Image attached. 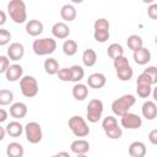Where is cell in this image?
Returning <instances> with one entry per match:
<instances>
[{"mask_svg": "<svg viewBox=\"0 0 157 157\" xmlns=\"http://www.w3.org/2000/svg\"><path fill=\"white\" fill-rule=\"evenodd\" d=\"M23 76V69L20 64H12L7 67L5 71V77L9 82H16L20 81V78Z\"/></svg>", "mask_w": 157, "mask_h": 157, "instance_id": "11", "label": "cell"}, {"mask_svg": "<svg viewBox=\"0 0 157 157\" xmlns=\"http://www.w3.org/2000/svg\"><path fill=\"white\" fill-rule=\"evenodd\" d=\"M6 134L10 135L11 137H18L22 135L23 132V126L20 121L17 120H13V121H10L7 125H6Z\"/></svg>", "mask_w": 157, "mask_h": 157, "instance_id": "21", "label": "cell"}, {"mask_svg": "<svg viewBox=\"0 0 157 157\" xmlns=\"http://www.w3.org/2000/svg\"><path fill=\"white\" fill-rule=\"evenodd\" d=\"M52 34L56 39H65L70 34V28L65 22H56L52 27Z\"/></svg>", "mask_w": 157, "mask_h": 157, "instance_id": "14", "label": "cell"}, {"mask_svg": "<svg viewBox=\"0 0 157 157\" xmlns=\"http://www.w3.org/2000/svg\"><path fill=\"white\" fill-rule=\"evenodd\" d=\"M44 70L48 75H56L59 70V63L54 58H48L44 61Z\"/></svg>", "mask_w": 157, "mask_h": 157, "instance_id": "25", "label": "cell"}, {"mask_svg": "<svg viewBox=\"0 0 157 157\" xmlns=\"http://www.w3.org/2000/svg\"><path fill=\"white\" fill-rule=\"evenodd\" d=\"M20 90H21V93L27 98L36 97L39 91L37 78L31 75L22 76L20 78Z\"/></svg>", "mask_w": 157, "mask_h": 157, "instance_id": "4", "label": "cell"}, {"mask_svg": "<svg viewBox=\"0 0 157 157\" xmlns=\"http://www.w3.org/2000/svg\"><path fill=\"white\" fill-rule=\"evenodd\" d=\"M120 124L123 128L129 129V130H135V129H140L142 125V119L135 114V113H125L124 115L120 117Z\"/></svg>", "mask_w": 157, "mask_h": 157, "instance_id": "8", "label": "cell"}, {"mask_svg": "<svg viewBox=\"0 0 157 157\" xmlns=\"http://www.w3.org/2000/svg\"><path fill=\"white\" fill-rule=\"evenodd\" d=\"M10 66V59L7 55H0V74H5Z\"/></svg>", "mask_w": 157, "mask_h": 157, "instance_id": "41", "label": "cell"}, {"mask_svg": "<svg viewBox=\"0 0 157 157\" xmlns=\"http://www.w3.org/2000/svg\"><path fill=\"white\" fill-rule=\"evenodd\" d=\"M126 44H128L129 49H131V50L134 52V50H136V49H139V48H141V47L144 45V40H142V38H141L140 36H137V34H131V36L128 37Z\"/></svg>", "mask_w": 157, "mask_h": 157, "instance_id": "26", "label": "cell"}, {"mask_svg": "<svg viewBox=\"0 0 157 157\" xmlns=\"http://www.w3.org/2000/svg\"><path fill=\"white\" fill-rule=\"evenodd\" d=\"M147 16L151 20H156L157 18V4L156 2H152V4L148 5V7H147Z\"/></svg>", "mask_w": 157, "mask_h": 157, "instance_id": "42", "label": "cell"}, {"mask_svg": "<svg viewBox=\"0 0 157 157\" xmlns=\"http://www.w3.org/2000/svg\"><path fill=\"white\" fill-rule=\"evenodd\" d=\"M26 33L31 37H38L43 33L44 26L39 20H29L26 23Z\"/></svg>", "mask_w": 157, "mask_h": 157, "instance_id": "15", "label": "cell"}, {"mask_svg": "<svg viewBox=\"0 0 157 157\" xmlns=\"http://www.w3.org/2000/svg\"><path fill=\"white\" fill-rule=\"evenodd\" d=\"M70 71H71V81L75 83L80 82L85 76V70L80 65H72L70 67Z\"/></svg>", "mask_w": 157, "mask_h": 157, "instance_id": "30", "label": "cell"}, {"mask_svg": "<svg viewBox=\"0 0 157 157\" xmlns=\"http://www.w3.org/2000/svg\"><path fill=\"white\" fill-rule=\"evenodd\" d=\"M132 58L137 65H146L151 61V52L142 45L141 48L132 52Z\"/></svg>", "mask_w": 157, "mask_h": 157, "instance_id": "10", "label": "cell"}, {"mask_svg": "<svg viewBox=\"0 0 157 157\" xmlns=\"http://www.w3.org/2000/svg\"><path fill=\"white\" fill-rule=\"evenodd\" d=\"M7 12L15 23H25L27 20V7L22 0H10L7 4Z\"/></svg>", "mask_w": 157, "mask_h": 157, "instance_id": "1", "label": "cell"}, {"mask_svg": "<svg viewBox=\"0 0 157 157\" xmlns=\"http://www.w3.org/2000/svg\"><path fill=\"white\" fill-rule=\"evenodd\" d=\"M144 72H146L150 76V78L152 80V83L153 85L157 83V67L156 66H148L147 69L144 70Z\"/></svg>", "mask_w": 157, "mask_h": 157, "instance_id": "39", "label": "cell"}, {"mask_svg": "<svg viewBox=\"0 0 157 157\" xmlns=\"http://www.w3.org/2000/svg\"><path fill=\"white\" fill-rule=\"evenodd\" d=\"M67 125L76 137H86L90 134V128L81 115H72L69 119Z\"/></svg>", "mask_w": 157, "mask_h": 157, "instance_id": "5", "label": "cell"}, {"mask_svg": "<svg viewBox=\"0 0 157 157\" xmlns=\"http://www.w3.org/2000/svg\"><path fill=\"white\" fill-rule=\"evenodd\" d=\"M7 117H9L7 112H6L4 108H0V124H1V123H4V121H6Z\"/></svg>", "mask_w": 157, "mask_h": 157, "instance_id": "44", "label": "cell"}, {"mask_svg": "<svg viewBox=\"0 0 157 157\" xmlns=\"http://www.w3.org/2000/svg\"><path fill=\"white\" fill-rule=\"evenodd\" d=\"M109 27H110V23L104 17L97 18L93 23V29L94 31H109Z\"/></svg>", "mask_w": 157, "mask_h": 157, "instance_id": "33", "label": "cell"}, {"mask_svg": "<svg viewBox=\"0 0 157 157\" xmlns=\"http://www.w3.org/2000/svg\"><path fill=\"white\" fill-rule=\"evenodd\" d=\"M32 49L33 53L38 56H43V55H49L52 53L55 52L56 49V40L53 38H39V39H34L33 44H32Z\"/></svg>", "mask_w": 157, "mask_h": 157, "instance_id": "2", "label": "cell"}, {"mask_svg": "<svg viewBox=\"0 0 157 157\" xmlns=\"http://www.w3.org/2000/svg\"><path fill=\"white\" fill-rule=\"evenodd\" d=\"M10 115L15 119H22L27 115L28 108L23 102H15L10 105Z\"/></svg>", "mask_w": 157, "mask_h": 157, "instance_id": "16", "label": "cell"}, {"mask_svg": "<svg viewBox=\"0 0 157 157\" xmlns=\"http://www.w3.org/2000/svg\"><path fill=\"white\" fill-rule=\"evenodd\" d=\"M110 37L109 31H93V38L98 43H105Z\"/></svg>", "mask_w": 157, "mask_h": 157, "instance_id": "34", "label": "cell"}, {"mask_svg": "<svg viewBox=\"0 0 157 157\" xmlns=\"http://www.w3.org/2000/svg\"><path fill=\"white\" fill-rule=\"evenodd\" d=\"M25 55V47L18 43V42H13L9 45L7 48V56L10 60L12 61H18L23 58Z\"/></svg>", "mask_w": 157, "mask_h": 157, "instance_id": "9", "label": "cell"}, {"mask_svg": "<svg viewBox=\"0 0 157 157\" xmlns=\"http://www.w3.org/2000/svg\"><path fill=\"white\" fill-rule=\"evenodd\" d=\"M107 83V77L102 72H94V74H91L87 78V86L91 87V88H96V90H99L102 87H104Z\"/></svg>", "mask_w": 157, "mask_h": 157, "instance_id": "12", "label": "cell"}, {"mask_svg": "<svg viewBox=\"0 0 157 157\" xmlns=\"http://www.w3.org/2000/svg\"><path fill=\"white\" fill-rule=\"evenodd\" d=\"M113 65H114V69L118 70V69H123V67L130 65V63H129L126 56L120 55V56H117V58L113 59Z\"/></svg>", "mask_w": 157, "mask_h": 157, "instance_id": "35", "label": "cell"}, {"mask_svg": "<svg viewBox=\"0 0 157 157\" xmlns=\"http://www.w3.org/2000/svg\"><path fill=\"white\" fill-rule=\"evenodd\" d=\"M115 124H118L117 118L113 117V115H107V117L103 119V121H102V128H103V130H104V129H107V128H109V126H112V125H115Z\"/></svg>", "mask_w": 157, "mask_h": 157, "instance_id": "40", "label": "cell"}, {"mask_svg": "<svg viewBox=\"0 0 157 157\" xmlns=\"http://www.w3.org/2000/svg\"><path fill=\"white\" fill-rule=\"evenodd\" d=\"M10 39H11V33L5 28H0V47L9 44Z\"/></svg>", "mask_w": 157, "mask_h": 157, "instance_id": "37", "label": "cell"}, {"mask_svg": "<svg viewBox=\"0 0 157 157\" xmlns=\"http://www.w3.org/2000/svg\"><path fill=\"white\" fill-rule=\"evenodd\" d=\"M72 96L76 101H83L88 96V86L81 82H76L72 87Z\"/></svg>", "mask_w": 157, "mask_h": 157, "instance_id": "20", "label": "cell"}, {"mask_svg": "<svg viewBox=\"0 0 157 157\" xmlns=\"http://www.w3.org/2000/svg\"><path fill=\"white\" fill-rule=\"evenodd\" d=\"M70 150L72 153H75L77 156H83L90 151V144L85 139H77L71 142Z\"/></svg>", "mask_w": 157, "mask_h": 157, "instance_id": "13", "label": "cell"}, {"mask_svg": "<svg viewBox=\"0 0 157 157\" xmlns=\"http://www.w3.org/2000/svg\"><path fill=\"white\" fill-rule=\"evenodd\" d=\"M76 15H77L76 9L71 4H65L60 9V16L65 22H72L76 18Z\"/></svg>", "mask_w": 157, "mask_h": 157, "instance_id": "18", "label": "cell"}, {"mask_svg": "<svg viewBox=\"0 0 157 157\" xmlns=\"http://www.w3.org/2000/svg\"><path fill=\"white\" fill-rule=\"evenodd\" d=\"M25 153V150H23V146L20 144V142H10L6 147V155L9 157H22Z\"/></svg>", "mask_w": 157, "mask_h": 157, "instance_id": "22", "label": "cell"}, {"mask_svg": "<svg viewBox=\"0 0 157 157\" xmlns=\"http://www.w3.org/2000/svg\"><path fill=\"white\" fill-rule=\"evenodd\" d=\"M6 18H7V17H6V13L0 10V27L6 23Z\"/></svg>", "mask_w": 157, "mask_h": 157, "instance_id": "45", "label": "cell"}, {"mask_svg": "<svg viewBox=\"0 0 157 157\" xmlns=\"http://www.w3.org/2000/svg\"><path fill=\"white\" fill-rule=\"evenodd\" d=\"M103 102L98 98H93L88 102L87 104V112H86V118L90 123H97L101 120L102 114H103Z\"/></svg>", "mask_w": 157, "mask_h": 157, "instance_id": "6", "label": "cell"}, {"mask_svg": "<svg viewBox=\"0 0 157 157\" xmlns=\"http://www.w3.org/2000/svg\"><path fill=\"white\" fill-rule=\"evenodd\" d=\"M82 63L85 66L87 67H92L96 63H97V54L93 49L88 48V49H85L83 53H82Z\"/></svg>", "mask_w": 157, "mask_h": 157, "instance_id": "23", "label": "cell"}, {"mask_svg": "<svg viewBox=\"0 0 157 157\" xmlns=\"http://www.w3.org/2000/svg\"><path fill=\"white\" fill-rule=\"evenodd\" d=\"M136 102V98L134 94H124L119 98H117L115 101H113L112 103V112L118 115V117H121L124 115L125 113H128L130 110V108L135 104Z\"/></svg>", "mask_w": 157, "mask_h": 157, "instance_id": "3", "label": "cell"}, {"mask_svg": "<svg viewBox=\"0 0 157 157\" xmlns=\"http://www.w3.org/2000/svg\"><path fill=\"white\" fill-rule=\"evenodd\" d=\"M5 135H6V129L0 125V141H2L5 139Z\"/></svg>", "mask_w": 157, "mask_h": 157, "instance_id": "46", "label": "cell"}, {"mask_svg": "<svg viewBox=\"0 0 157 157\" xmlns=\"http://www.w3.org/2000/svg\"><path fill=\"white\" fill-rule=\"evenodd\" d=\"M13 101V92L6 88L0 90V105H10Z\"/></svg>", "mask_w": 157, "mask_h": 157, "instance_id": "31", "label": "cell"}, {"mask_svg": "<svg viewBox=\"0 0 157 157\" xmlns=\"http://www.w3.org/2000/svg\"><path fill=\"white\" fill-rule=\"evenodd\" d=\"M59 80L64 81V82H69L71 81V71H70V67H63V69H59L58 72H56Z\"/></svg>", "mask_w": 157, "mask_h": 157, "instance_id": "36", "label": "cell"}, {"mask_svg": "<svg viewBox=\"0 0 157 157\" xmlns=\"http://www.w3.org/2000/svg\"><path fill=\"white\" fill-rule=\"evenodd\" d=\"M107 54L110 59H114L117 56H120V55H124V49L121 47V44L119 43H112L108 49H107Z\"/></svg>", "mask_w": 157, "mask_h": 157, "instance_id": "28", "label": "cell"}, {"mask_svg": "<svg viewBox=\"0 0 157 157\" xmlns=\"http://www.w3.org/2000/svg\"><path fill=\"white\" fill-rule=\"evenodd\" d=\"M60 156H64V157H70L69 152H58V153L55 155V157H60Z\"/></svg>", "mask_w": 157, "mask_h": 157, "instance_id": "47", "label": "cell"}, {"mask_svg": "<svg viewBox=\"0 0 157 157\" xmlns=\"http://www.w3.org/2000/svg\"><path fill=\"white\" fill-rule=\"evenodd\" d=\"M23 131L26 135V139L29 144H38L42 141L43 139V131H42V126L37 123V121H29L26 124V126H23Z\"/></svg>", "mask_w": 157, "mask_h": 157, "instance_id": "7", "label": "cell"}, {"mask_svg": "<svg viewBox=\"0 0 157 157\" xmlns=\"http://www.w3.org/2000/svg\"><path fill=\"white\" fill-rule=\"evenodd\" d=\"M115 71H117V77L120 81H130L132 78V75H134V70L130 65H128L123 69H118Z\"/></svg>", "mask_w": 157, "mask_h": 157, "instance_id": "27", "label": "cell"}, {"mask_svg": "<svg viewBox=\"0 0 157 157\" xmlns=\"http://www.w3.org/2000/svg\"><path fill=\"white\" fill-rule=\"evenodd\" d=\"M128 152L131 157H144L146 155V146L142 141H134L129 145Z\"/></svg>", "mask_w": 157, "mask_h": 157, "instance_id": "19", "label": "cell"}, {"mask_svg": "<svg viewBox=\"0 0 157 157\" xmlns=\"http://www.w3.org/2000/svg\"><path fill=\"white\" fill-rule=\"evenodd\" d=\"M104 132H105V135H107L109 139H112V140L120 139L121 135H123V130H121V128H120L118 124L112 125V126L104 129Z\"/></svg>", "mask_w": 157, "mask_h": 157, "instance_id": "29", "label": "cell"}, {"mask_svg": "<svg viewBox=\"0 0 157 157\" xmlns=\"http://www.w3.org/2000/svg\"><path fill=\"white\" fill-rule=\"evenodd\" d=\"M71 2H74V4H81V2H83V0H71Z\"/></svg>", "mask_w": 157, "mask_h": 157, "instance_id": "49", "label": "cell"}, {"mask_svg": "<svg viewBox=\"0 0 157 157\" xmlns=\"http://www.w3.org/2000/svg\"><path fill=\"white\" fill-rule=\"evenodd\" d=\"M142 2H145V4H152V2H155V0H142Z\"/></svg>", "mask_w": 157, "mask_h": 157, "instance_id": "48", "label": "cell"}, {"mask_svg": "<svg viewBox=\"0 0 157 157\" xmlns=\"http://www.w3.org/2000/svg\"><path fill=\"white\" fill-rule=\"evenodd\" d=\"M141 113H142L144 118H146L147 120H153L157 117V104L153 101L144 102V104L141 107Z\"/></svg>", "mask_w": 157, "mask_h": 157, "instance_id": "17", "label": "cell"}, {"mask_svg": "<svg viewBox=\"0 0 157 157\" xmlns=\"http://www.w3.org/2000/svg\"><path fill=\"white\" fill-rule=\"evenodd\" d=\"M148 140L152 145H157V129H153L148 134Z\"/></svg>", "mask_w": 157, "mask_h": 157, "instance_id": "43", "label": "cell"}, {"mask_svg": "<svg viewBox=\"0 0 157 157\" xmlns=\"http://www.w3.org/2000/svg\"><path fill=\"white\" fill-rule=\"evenodd\" d=\"M77 49H78V45L72 39H66L63 44V52L67 56H74L77 53Z\"/></svg>", "mask_w": 157, "mask_h": 157, "instance_id": "24", "label": "cell"}, {"mask_svg": "<svg viewBox=\"0 0 157 157\" xmlns=\"http://www.w3.org/2000/svg\"><path fill=\"white\" fill-rule=\"evenodd\" d=\"M136 85H151V86H153L152 80L150 78V76H148L146 72H141V74L137 76V78H136Z\"/></svg>", "mask_w": 157, "mask_h": 157, "instance_id": "38", "label": "cell"}, {"mask_svg": "<svg viewBox=\"0 0 157 157\" xmlns=\"http://www.w3.org/2000/svg\"><path fill=\"white\" fill-rule=\"evenodd\" d=\"M152 86L151 85H136V93L141 98H147L152 93Z\"/></svg>", "mask_w": 157, "mask_h": 157, "instance_id": "32", "label": "cell"}]
</instances>
